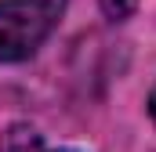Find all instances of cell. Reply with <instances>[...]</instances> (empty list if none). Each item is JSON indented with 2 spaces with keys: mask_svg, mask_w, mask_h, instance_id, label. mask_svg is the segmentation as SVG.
I'll use <instances>...</instances> for the list:
<instances>
[{
  "mask_svg": "<svg viewBox=\"0 0 156 152\" xmlns=\"http://www.w3.org/2000/svg\"><path fill=\"white\" fill-rule=\"evenodd\" d=\"M149 112H153V119H156V87H153V98H149Z\"/></svg>",
  "mask_w": 156,
  "mask_h": 152,
  "instance_id": "cell-4",
  "label": "cell"
},
{
  "mask_svg": "<svg viewBox=\"0 0 156 152\" xmlns=\"http://www.w3.org/2000/svg\"><path fill=\"white\" fill-rule=\"evenodd\" d=\"M66 0H0V65L37 51L62 18Z\"/></svg>",
  "mask_w": 156,
  "mask_h": 152,
  "instance_id": "cell-1",
  "label": "cell"
},
{
  "mask_svg": "<svg viewBox=\"0 0 156 152\" xmlns=\"http://www.w3.org/2000/svg\"><path fill=\"white\" fill-rule=\"evenodd\" d=\"M98 4H102L105 18H113V22L131 18V15H134V7H138V0H98Z\"/></svg>",
  "mask_w": 156,
  "mask_h": 152,
  "instance_id": "cell-3",
  "label": "cell"
},
{
  "mask_svg": "<svg viewBox=\"0 0 156 152\" xmlns=\"http://www.w3.org/2000/svg\"><path fill=\"white\" fill-rule=\"evenodd\" d=\"M0 152H40V134L26 130V127H15L11 134H4Z\"/></svg>",
  "mask_w": 156,
  "mask_h": 152,
  "instance_id": "cell-2",
  "label": "cell"
},
{
  "mask_svg": "<svg viewBox=\"0 0 156 152\" xmlns=\"http://www.w3.org/2000/svg\"><path fill=\"white\" fill-rule=\"evenodd\" d=\"M58 152H73V149H58Z\"/></svg>",
  "mask_w": 156,
  "mask_h": 152,
  "instance_id": "cell-5",
  "label": "cell"
}]
</instances>
